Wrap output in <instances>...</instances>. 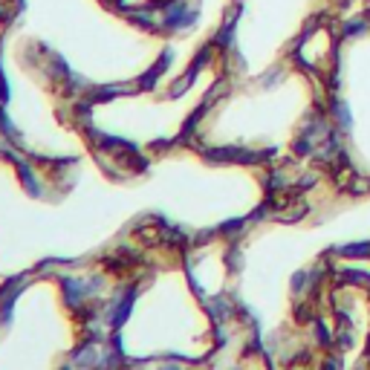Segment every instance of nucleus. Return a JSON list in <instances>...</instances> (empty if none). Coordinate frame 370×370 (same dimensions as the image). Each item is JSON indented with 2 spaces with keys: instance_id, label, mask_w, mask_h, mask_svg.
Wrapping results in <instances>:
<instances>
[{
  "instance_id": "f257e3e1",
  "label": "nucleus",
  "mask_w": 370,
  "mask_h": 370,
  "mask_svg": "<svg viewBox=\"0 0 370 370\" xmlns=\"http://www.w3.org/2000/svg\"><path fill=\"white\" fill-rule=\"evenodd\" d=\"M333 116L338 119V125H342L345 131H350V125H353V116H350V107H347V102H345V99H333Z\"/></svg>"
},
{
  "instance_id": "f03ea898",
  "label": "nucleus",
  "mask_w": 370,
  "mask_h": 370,
  "mask_svg": "<svg viewBox=\"0 0 370 370\" xmlns=\"http://www.w3.org/2000/svg\"><path fill=\"white\" fill-rule=\"evenodd\" d=\"M364 32H367V20H364V18H353V20H347V26H345V35H347V38L364 35Z\"/></svg>"
},
{
  "instance_id": "7ed1b4c3",
  "label": "nucleus",
  "mask_w": 370,
  "mask_h": 370,
  "mask_svg": "<svg viewBox=\"0 0 370 370\" xmlns=\"http://www.w3.org/2000/svg\"><path fill=\"white\" fill-rule=\"evenodd\" d=\"M342 252H345L347 258H367V255H370V243H362V246L356 243V246H347V249H342Z\"/></svg>"
}]
</instances>
